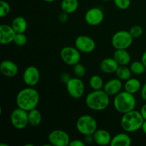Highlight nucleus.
<instances>
[{
    "mask_svg": "<svg viewBox=\"0 0 146 146\" xmlns=\"http://www.w3.org/2000/svg\"><path fill=\"white\" fill-rule=\"evenodd\" d=\"M40 100L39 93L33 87L23 88L17 94L16 103L19 108L27 111L36 108Z\"/></svg>",
    "mask_w": 146,
    "mask_h": 146,
    "instance_id": "f257e3e1",
    "label": "nucleus"
},
{
    "mask_svg": "<svg viewBox=\"0 0 146 146\" xmlns=\"http://www.w3.org/2000/svg\"><path fill=\"white\" fill-rule=\"evenodd\" d=\"M109 96L103 89L93 90L86 96L85 102L87 107L93 111H104L109 106Z\"/></svg>",
    "mask_w": 146,
    "mask_h": 146,
    "instance_id": "f03ea898",
    "label": "nucleus"
},
{
    "mask_svg": "<svg viewBox=\"0 0 146 146\" xmlns=\"http://www.w3.org/2000/svg\"><path fill=\"white\" fill-rule=\"evenodd\" d=\"M145 119L141 111H133L123 114L121 120V125L126 133H133L141 129Z\"/></svg>",
    "mask_w": 146,
    "mask_h": 146,
    "instance_id": "7ed1b4c3",
    "label": "nucleus"
},
{
    "mask_svg": "<svg viewBox=\"0 0 146 146\" xmlns=\"http://www.w3.org/2000/svg\"><path fill=\"white\" fill-rule=\"evenodd\" d=\"M115 109L120 113H126L135 109L136 99L133 94L127 91H121L115 96L113 101Z\"/></svg>",
    "mask_w": 146,
    "mask_h": 146,
    "instance_id": "20e7f679",
    "label": "nucleus"
},
{
    "mask_svg": "<svg viewBox=\"0 0 146 146\" xmlns=\"http://www.w3.org/2000/svg\"><path fill=\"white\" fill-rule=\"evenodd\" d=\"M77 131L84 135H92L98 129V124L95 118L90 115H83L76 121Z\"/></svg>",
    "mask_w": 146,
    "mask_h": 146,
    "instance_id": "39448f33",
    "label": "nucleus"
},
{
    "mask_svg": "<svg viewBox=\"0 0 146 146\" xmlns=\"http://www.w3.org/2000/svg\"><path fill=\"white\" fill-rule=\"evenodd\" d=\"M133 37L130 34L129 31L121 30L113 35L111 44L115 49H127L133 44Z\"/></svg>",
    "mask_w": 146,
    "mask_h": 146,
    "instance_id": "423d86ee",
    "label": "nucleus"
},
{
    "mask_svg": "<svg viewBox=\"0 0 146 146\" xmlns=\"http://www.w3.org/2000/svg\"><path fill=\"white\" fill-rule=\"evenodd\" d=\"M11 125L17 130H23L29 125L28 111L17 108L11 112L10 115Z\"/></svg>",
    "mask_w": 146,
    "mask_h": 146,
    "instance_id": "0eeeda50",
    "label": "nucleus"
},
{
    "mask_svg": "<svg viewBox=\"0 0 146 146\" xmlns=\"http://www.w3.org/2000/svg\"><path fill=\"white\" fill-rule=\"evenodd\" d=\"M66 90L68 95L73 98L78 99L84 96L85 91V86L80 78H71L66 84Z\"/></svg>",
    "mask_w": 146,
    "mask_h": 146,
    "instance_id": "6e6552de",
    "label": "nucleus"
},
{
    "mask_svg": "<svg viewBox=\"0 0 146 146\" xmlns=\"http://www.w3.org/2000/svg\"><path fill=\"white\" fill-rule=\"evenodd\" d=\"M60 57L65 64L74 66L81 60V52L76 47L65 46L60 51Z\"/></svg>",
    "mask_w": 146,
    "mask_h": 146,
    "instance_id": "1a4fd4ad",
    "label": "nucleus"
},
{
    "mask_svg": "<svg viewBox=\"0 0 146 146\" xmlns=\"http://www.w3.org/2000/svg\"><path fill=\"white\" fill-rule=\"evenodd\" d=\"M49 144L54 146H67L69 145L70 136L66 131L62 130L52 131L48 136Z\"/></svg>",
    "mask_w": 146,
    "mask_h": 146,
    "instance_id": "9d476101",
    "label": "nucleus"
},
{
    "mask_svg": "<svg viewBox=\"0 0 146 146\" xmlns=\"http://www.w3.org/2000/svg\"><path fill=\"white\" fill-rule=\"evenodd\" d=\"M75 47L80 52L89 54L93 52L96 48V43L91 37L86 35H81L75 40Z\"/></svg>",
    "mask_w": 146,
    "mask_h": 146,
    "instance_id": "9b49d317",
    "label": "nucleus"
},
{
    "mask_svg": "<svg viewBox=\"0 0 146 146\" xmlns=\"http://www.w3.org/2000/svg\"><path fill=\"white\" fill-rule=\"evenodd\" d=\"M23 81L27 86L34 87L40 81V72L38 68L30 66L26 68L23 73Z\"/></svg>",
    "mask_w": 146,
    "mask_h": 146,
    "instance_id": "f8f14e48",
    "label": "nucleus"
},
{
    "mask_svg": "<svg viewBox=\"0 0 146 146\" xmlns=\"http://www.w3.org/2000/svg\"><path fill=\"white\" fill-rule=\"evenodd\" d=\"M85 21L88 25L97 26L99 25L104 19V14L102 9L98 7H93L89 9L86 12L84 16Z\"/></svg>",
    "mask_w": 146,
    "mask_h": 146,
    "instance_id": "ddd939ff",
    "label": "nucleus"
},
{
    "mask_svg": "<svg viewBox=\"0 0 146 146\" xmlns=\"http://www.w3.org/2000/svg\"><path fill=\"white\" fill-rule=\"evenodd\" d=\"M16 34L12 27L8 24H1L0 26V43L2 45L11 44L14 41Z\"/></svg>",
    "mask_w": 146,
    "mask_h": 146,
    "instance_id": "4468645a",
    "label": "nucleus"
},
{
    "mask_svg": "<svg viewBox=\"0 0 146 146\" xmlns=\"http://www.w3.org/2000/svg\"><path fill=\"white\" fill-rule=\"evenodd\" d=\"M123 84L119 78H113L104 84L103 90L110 96H115L122 90Z\"/></svg>",
    "mask_w": 146,
    "mask_h": 146,
    "instance_id": "2eb2a0df",
    "label": "nucleus"
},
{
    "mask_svg": "<svg viewBox=\"0 0 146 146\" xmlns=\"http://www.w3.org/2000/svg\"><path fill=\"white\" fill-rule=\"evenodd\" d=\"M1 74L8 78H13L18 74L19 68L17 64L10 60H4L0 64Z\"/></svg>",
    "mask_w": 146,
    "mask_h": 146,
    "instance_id": "dca6fc26",
    "label": "nucleus"
},
{
    "mask_svg": "<svg viewBox=\"0 0 146 146\" xmlns=\"http://www.w3.org/2000/svg\"><path fill=\"white\" fill-rule=\"evenodd\" d=\"M92 135L94 142L99 145H110L112 140L111 133L105 129H97Z\"/></svg>",
    "mask_w": 146,
    "mask_h": 146,
    "instance_id": "f3484780",
    "label": "nucleus"
},
{
    "mask_svg": "<svg viewBox=\"0 0 146 146\" xmlns=\"http://www.w3.org/2000/svg\"><path fill=\"white\" fill-rule=\"evenodd\" d=\"M119 64H118L115 58H104L101 62L100 63V69L102 72L106 74H111L116 72Z\"/></svg>",
    "mask_w": 146,
    "mask_h": 146,
    "instance_id": "a211bd4d",
    "label": "nucleus"
},
{
    "mask_svg": "<svg viewBox=\"0 0 146 146\" xmlns=\"http://www.w3.org/2000/svg\"><path fill=\"white\" fill-rule=\"evenodd\" d=\"M132 143V139L127 133H120L113 137L111 142L110 143L111 146H130Z\"/></svg>",
    "mask_w": 146,
    "mask_h": 146,
    "instance_id": "6ab92c4d",
    "label": "nucleus"
},
{
    "mask_svg": "<svg viewBox=\"0 0 146 146\" xmlns=\"http://www.w3.org/2000/svg\"><path fill=\"white\" fill-rule=\"evenodd\" d=\"M113 57L119 66H127L131 61V56L126 49H115Z\"/></svg>",
    "mask_w": 146,
    "mask_h": 146,
    "instance_id": "aec40b11",
    "label": "nucleus"
},
{
    "mask_svg": "<svg viewBox=\"0 0 146 146\" xmlns=\"http://www.w3.org/2000/svg\"><path fill=\"white\" fill-rule=\"evenodd\" d=\"M124 88L127 92L135 94L141 89V83L137 78H131L125 81Z\"/></svg>",
    "mask_w": 146,
    "mask_h": 146,
    "instance_id": "412c9836",
    "label": "nucleus"
},
{
    "mask_svg": "<svg viewBox=\"0 0 146 146\" xmlns=\"http://www.w3.org/2000/svg\"><path fill=\"white\" fill-rule=\"evenodd\" d=\"M11 27L17 34L24 33L27 29V21L24 17L19 16L13 19Z\"/></svg>",
    "mask_w": 146,
    "mask_h": 146,
    "instance_id": "4be33fe9",
    "label": "nucleus"
},
{
    "mask_svg": "<svg viewBox=\"0 0 146 146\" xmlns=\"http://www.w3.org/2000/svg\"><path fill=\"white\" fill-rule=\"evenodd\" d=\"M78 0H63L61 4V8L64 12L72 14L78 8Z\"/></svg>",
    "mask_w": 146,
    "mask_h": 146,
    "instance_id": "5701e85b",
    "label": "nucleus"
},
{
    "mask_svg": "<svg viewBox=\"0 0 146 146\" xmlns=\"http://www.w3.org/2000/svg\"><path fill=\"white\" fill-rule=\"evenodd\" d=\"M29 123L32 126H38L42 121V115L41 112L36 108L28 111Z\"/></svg>",
    "mask_w": 146,
    "mask_h": 146,
    "instance_id": "b1692460",
    "label": "nucleus"
},
{
    "mask_svg": "<svg viewBox=\"0 0 146 146\" xmlns=\"http://www.w3.org/2000/svg\"><path fill=\"white\" fill-rule=\"evenodd\" d=\"M132 74L131 68L127 67L126 66H119L115 72L117 78L121 79V81H127L131 78Z\"/></svg>",
    "mask_w": 146,
    "mask_h": 146,
    "instance_id": "393cba45",
    "label": "nucleus"
},
{
    "mask_svg": "<svg viewBox=\"0 0 146 146\" xmlns=\"http://www.w3.org/2000/svg\"><path fill=\"white\" fill-rule=\"evenodd\" d=\"M90 87L93 90H101L104 86L103 78L98 75H94L89 79Z\"/></svg>",
    "mask_w": 146,
    "mask_h": 146,
    "instance_id": "a878e982",
    "label": "nucleus"
},
{
    "mask_svg": "<svg viewBox=\"0 0 146 146\" xmlns=\"http://www.w3.org/2000/svg\"><path fill=\"white\" fill-rule=\"evenodd\" d=\"M130 68L133 74H135V75H141L145 72L146 70V67L143 64L142 61H135L131 63Z\"/></svg>",
    "mask_w": 146,
    "mask_h": 146,
    "instance_id": "bb28decb",
    "label": "nucleus"
},
{
    "mask_svg": "<svg viewBox=\"0 0 146 146\" xmlns=\"http://www.w3.org/2000/svg\"><path fill=\"white\" fill-rule=\"evenodd\" d=\"M13 42L18 46H24L27 43V37L24 33H17Z\"/></svg>",
    "mask_w": 146,
    "mask_h": 146,
    "instance_id": "cd10ccee",
    "label": "nucleus"
},
{
    "mask_svg": "<svg viewBox=\"0 0 146 146\" xmlns=\"http://www.w3.org/2000/svg\"><path fill=\"white\" fill-rule=\"evenodd\" d=\"M73 71H74L76 76L78 77V78L84 77L86 75V73L85 66L83 64H80V63H78V64L73 66Z\"/></svg>",
    "mask_w": 146,
    "mask_h": 146,
    "instance_id": "c85d7f7f",
    "label": "nucleus"
},
{
    "mask_svg": "<svg viewBox=\"0 0 146 146\" xmlns=\"http://www.w3.org/2000/svg\"><path fill=\"white\" fill-rule=\"evenodd\" d=\"M11 7L7 1H0V17H5L9 14Z\"/></svg>",
    "mask_w": 146,
    "mask_h": 146,
    "instance_id": "c756f323",
    "label": "nucleus"
},
{
    "mask_svg": "<svg viewBox=\"0 0 146 146\" xmlns=\"http://www.w3.org/2000/svg\"><path fill=\"white\" fill-rule=\"evenodd\" d=\"M129 32L131 34V36L133 37V38H137L142 36L143 33V29L141 26L134 25L130 29Z\"/></svg>",
    "mask_w": 146,
    "mask_h": 146,
    "instance_id": "7c9ffc66",
    "label": "nucleus"
},
{
    "mask_svg": "<svg viewBox=\"0 0 146 146\" xmlns=\"http://www.w3.org/2000/svg\"><path fill=\"white\" fill-rule=\"evenodd\" d=\"M115 5L121 10H125L131 6V0H113Z\"/></svg>",
    "mask_w": 146,
    "mask_h": 146,
    "instance_id": "2f4dec72",
    "label": "nucleus"
},
{
    "mask_svg": "<svg viewBox=\"0 0 146 146\" xmlns=\"http://www.w3.org/2000/svg\"><path fill=\"white\" fill-rule=\"evenodd\" d=\"M85 145H86L85 143L79 139L73 140V141H70V143H69L70 146H84Z\"/></svg>",
    "mask_w": 146,
    "mask_h": 146,
    "instance_id": "473e14b6",
    "label": "nucleus"
},
{
    "mask_svg": "<svg viewBox=\"0 0 146 146\" xmlns=\"http://www.w3.org/2000/svg\"><path fill=\"white\" fill-rule=\"evenodd\" d=\"M68 19V14H67V13L66 12H64V11H63V12L60 14L59 17H58V19H59L60 22L61 23L66 22Z\"/></svg>",
    "mask_w": 146,
    "mask_h": 146,
    "instance_id": "72a5a7b5",
    "label": "nucleus"
},
{
    "mask_svg": "<svg viewBox=\"0 0 146 146\" xmlns=\"http://www.w3.org/2000/svg\"><path fill=\"white\" fill-rule=\"evenodd\" d=\"M141 96L143 101H146V82L144 84V85L141 87Z\"/></svg>",
    "mask_w": 146,
    "mask_h": 146,
    "instance_id": "f704fd0d",
    "label": "nucleus"
},
{
    "mask_svg": "<svg viewBox=\"0 0 146 146\" xmlns=\"http://www.w3.org/2000/svg\"><path fill=\"white\" fill-rule=\"evenodd\" d=\"M71 78V76H70L68 74H66V73H64V74H62L61 76V81H63V82H64L65 84H66L67 82H68V81H69V79Z\"/></svg>",
    "mask_w": 146,
    "mask_h": 146,
    "instance_id": "c9c22d12",
    "label": "nucleus"
},
{
    "mask_svg": "<svg viewBox=\"0 0 146 146\" xmlns=\"http://www.w3.org/2000/svg\"><path fill=\"white\" fill-rule=\"evenodd\" d=\"M141 114H142L144 119L146 120V104H144V105L142 106V108H141Z\"/></svg>",
    "mask_w": 146,
    "mask_h": 146,
    "instance_id": "e433bc0d",
    "label": "nucleus"
},
{
    "mask_svg": "<svg viewBox=\"0 0 146 146\" xmlns=\"http://www.w3.org/2000/svg\"><path fill=\"white\" fill-rule=\"evenodd\" d=\"M141 61H142L143 64L144 65H145V66L146 67V51L142 55V57H141Z\"/></svg>",
    "mask_w": 146,
    "mask_h": 146,
    "instance_id": "4c0bfd02",
    "label": "nucleus"
},
{
    "mask_svg": "<svg viewBox=\"0 0 146 146\" xmlns=\"http://www.w3.org/2000/svg\"><path fill=\"white\" fill-rule=\"evenodd\" d=\"M141 129L143 130V133L146 135V120H145V121H144V123H143V124Z\"/></svg>",
    "mask_w": 146,
    "mask_h": 146,
    "instance_id": "58836bf2",
    "label": "nucleus"
},
{
    "mask_svg": "<svg viewBox=\"0 0 146 146\" xmlns=\"http://www.w3.org/2000/svg\"><path fill=\"white\" fill-rule=\"evenodd\" d=\"M43 1H46V2H48V3H51V2H54L56 0H43Z\"/></svg>",
    "mask_w": 146,
    "mask_h": 146,
    "instance_id": "ea45409f",
    "label": "nucleus"
},
{
    "mask_svg": "<svg viewBox=\"0 0 146 146\" xmlns=\"http://www.w3.org/2000/svg\"><path fill=\"white\" fill-rule=\"evenodd\" d=\"M0 146H9V145L5 143H0Z\"/></svg>",
    "mask_w": 146,
    "mask_h": 146,
    "instance_id": "a19ab883",
    "label": "nucleus"
},
{
    "mask_svg": "<svg viewBox=\"0 0 146 146\" xmlns=\"http://www.w3.org/2000/svg\"><path fill=\"white\" fill-rule=\"evenodd\" d=\"M25 146H34L33 144H27V145H25Z\"/></svg>",
    "mask_w": 146,
    "mask_h": 146,
    "instance_id": "79ce46f5",
    "label": "nucleus"
},
{
    "mask_svg": "<svg viewBox=\"0 0 146 146\" xmlns=\"http://www.w3.org/2000/svg\"><path fill=\"white\" fill-rule=\"evenodd\" d=\"M104 1H109V0H104Z\"/></svg>",
    "mask_w": 146,
    "mask_h": 146,
    "instance_id": "37998d69",
    "label": "nucleus"
}]
</instances>
